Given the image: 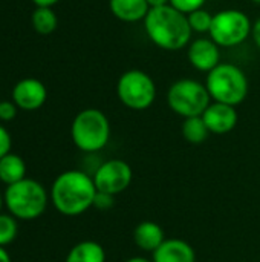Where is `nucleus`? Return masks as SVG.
Instances as JSON below:
<instances>
[{"mask_svg": "<svg viewBox=\"0 0 260 262\" xmlns=\"http://www.w3.org/2000/svg\"><path fill=\"white\" fill-rule=\"evenodd\" d=\"M109 9L120 21L136 23L144 21L150 6L147 0H109Z\"/></svg>", "mask_w": 260, "mask_h": 262, "instance_id": "obj_14", "label": "nucleus"}, {"mask_svg": "<svg viewBox=\"0 0 260 262\" xmlns=\"http://www.w3.org/2000/svg\"><path fill=\"white\" fill-rule=\"evenodd\" d=\"M12 101L18 109L32 112L40 109L48 100V89L38 78H23L12 88Z\"/></svg>", "mask_w": 260, "mask_h": 262, "instance_id": "obj_10", "label": "nucleus"}, {"mask_svg": "<svg viewBox=\"0 0 260 262\" xmlns=\"http://www.w3.org/2000/svg\"><path fill=\"white\" fill-rule=\"evenodd\" d=\"M153 262H196L195 249L179 238L166 239L153 253Z\"/></svg>", "mask_w": 260, "mask_h": 262, "instance_id": "obj_13", "label": "nucleus"}, {"mask_svg": "<svg viewBox=\"0 0 260 262\" xmlns=\"http://www.w3.org/2000/svg\"><path fill=\"white\" fill-rule=\"evenodd\" d=\"M31 25L40 35L52 34L58 26V17L52 8H35L31 14Z\"/></svg>", "mask_w": 260, "mask_h": 262, "instance_id": "obj_19", "label": "nucleus"}, {"mask_svg": "<svg viewBox=\"0 0 260 262\" xmlns=\"http://www.w3.org/2000/svg\"><path fill=\"white\" fill-rule=\"evenodd\" d=\"M11 146H12L11 135H9L8 129L0 124V158L11 152Z\"/></svg>", "mask_w": 260, "mask_h": 262, "instance_id": "obj_25", "label": "nucleus"}, {"mask_svg": "<svg viewBox=\"0 0 260 262\" xmlns=\"http://www.w3.org/2000/svg\"><path fill=\"white\" fill-rule=\"evenodd\" d=\"M241 262H247V261H241Z\"/></svg>", "mask_w": 260, "mask_h": 262, "instance_id": "obj_33", "label": "nucleus"}, {"mask_svg": "<svg viewBox=\"0 0 260 262\" xmlns=\"http://www.w3.org/2000/svg\"><path fill=\"white\" fill-rule=\"evenodd\" d=\"M26 178V163L17 154H6L0 158V181L3 184L12 186Z\"/></svg>", "mask_w": 260, "mask_h": 262, "instance_id": "obj_16", "label": "nucleus"}, {"mask_svg": "<svg viewBox=\"0 0 260 262\" xmlns=\"http://www.w3.org/2000/svg\"><path fill=\"white\" fill-rule=\"evenodd\" d=\"M3 198L8 213L21 221L40 218L51 200L46 189L32 178H25L12 186H8Z\"/></svg>", "mask_w": 260, "mask_h": 262, "instance_id": "obj_4", "label": "nucleus"}, {"mask_svg": "<svg viewBox=\"0 0 260 262\" xmlns=\"http://www.w3.org/2000/svg\"><path fill=\"white\" fill-rule=\"evenodd\" d=\"M116 95L127 109L146 111L156 100V84L146 71L129 69L118 78Z\"/></svg>", "mask_w": 260, "mask_h": 262, "instance_id": "obj_8", "label": "nucleus"}, {"mask_svg": "<svg viewBox=\"0 0 260 262\" xmlns=\"http://www.w3.org/2000/svg\"><path fill=\"white\" fill-rule=\"evenodd\" d=\"M150 8H158V6H164V5H170V0H147Z\"/></svg>", "mask_w": 260, "mask_h": 262, "instance_id": "obj_28", "label": "nucleus"}, {"mask_svg": "<svg viewBox=\"0 0 260 262\" xmlns=\"http://www.w3.org/2000/svg\"><path fill=\"white\" fill-rule=\"evenodd\" d=\"M18 233L17 218L11 213H0V247L9 246Z\"/></svg>", "mask_w": 260, "mask_h": 262, "instance_id": "obj_21", "label": "nucleus"}, {"mask_svg": "<svg viewBox=\"0 0 260 262\" xmlns=\"http://www.w3.org/2000/svg\"><path fill=\"white\" fill-rule=\"evenodd\" d=\"M0 262H11V256L5 250V247H0Z\"/></svg>", "mask_w": 260, "mask_h": 262, "instance_id": "obj_29", "label": "nucleus"}, {"mask_svg": "<svg viewBox=\"0 0 260 262\" xmlns=\"http://www.w3.org/2000/svg\"><path fill=\"white\" fill-rule=\"evenodd\" d=\"M18 107L14 101H0V121H12L17 117Z\"/></svg>", "mask_w": 260, "mask_h": 262, "instance_id": "obj_23", "label": "nucleus"}, {"mask_svg": "<svg viewBox=\"0 0 260 262\" xmlns=\"http://www.w3.org/2000/svg\"><path fill=\"white\" fill-rule=\"evenodd\" d=\"M205 86L213 101L239 106L250 91V83L245 71L234 63H221L207 74Z\"/></svg>", "mask_w": 260, "mask_h": 262, "instance_id": "obj_3", "label": "nucleus"}, {"mask_svg": "<svg viewBox=\"0 0 260 262\" xmlns=\"http://www.w3.org/2000/svg\"><path fill=\"white\" fill-rule=\"evenodd\" d=\"M251 37H253V40H254V43H256L257 49L260 51V15L257 17V20L253 23V32H251Z\"/></svg>", "mask_w": 260, "mask_h": 262, "instance_id": "obj_26", "label": "nucleus"}, {"mask_svg": "<svg viewBox=\"0 0 260 262\" xmlns=\"http://www.w3.org/2000/svg\"><path fill=\"white\" fill-rule=\"evenodd\" d=\"M253 21L242 9L230 8L213 14V23L210 28V38L219 48L241 46L251 37Z\"/></svg>", "mask_w": 260, "mask_h": 262, "instance_id": "obj_7", "label": "nucleus"}, {"mask_svg": "<svg viewBox=\"0 0 260 262\" xmlns=\"http://www.w3.org/2000/svg\"><path fill=\"white\" fill-rule=\"evenodd\" d=\"M253 3H256V5H260V0H251Z\"/></svg>", "mask_w": 260, "mask_h": 262, "instance_id": "obj_32", "label": "nucleus"}, {"mask_svg": "<svg viewBox=\"0 0 260 262\" xmlns=\"http://www.w3.org/2000/svg\"><path fill=\"white\" fill-rule=\"evenodd\" d=\"M70 137L81 152H100L110 140V121L100 109H83L72 121Z\"/></svg>", "mask_w": 260, "mask_h": 262, "instance_id": "obj_5", "label": "nucleus"}, {"mask_svg": "<svg viewBox=\"0 0 260 262\" xmlns=\"http://www.w3.org/2000/svg\"><path fill=\"white\" fill-rule=\"evenodd\" d=\"M133 241L143 252L153 253L166 241V233L158 223L143 221L133 230Z\"/></svg>", "mask_w": 260, "mask_h": 262, "instance_id": "obj_15", "label": "nucleus"}, {"mask_svg": "<svg viewBox=\"0 0 260 262\" xmlns=\"http://www.w3.org/2000/svg\"><path fill=\"white\" fill-rule=\"evenodd\" d=\"M93 207L98 210H109L110 207H113V195L97 192L95 200H93Z\"/></svg>", "mask_w": 260, "mask_h": 262, "instance_id": "obj_24", "label": "nucleus"}, {"mask_svg": "<svg viewBox=\"0 0 260 262\" xmlns=\"http://www.w3.org/2000/svg\"><path fill=\"white\" fill-rule=\"evenodd\" d=\"M181 132L185 141H188L190 144H202L208 135L210 130L201 117H190V118H184L182 126H181Z\"/></svg>", "mask_w": 260, "mask_h": 262, "instance_id": "obj_18", "label": "nucleus"}, {"mask_svg": "<svg viewBox=\"0 0 260 262\" xmlns=\"http://www.w3.org/2000/svg\"><path fill=\"white\" fill-rule=\"evenodd\" d=\"M187 58L199 72H210L221 64V48L210 37H198L187 46Z\"/></svg>", "mask_w": 260, "mask_h": 262, "instance_id": "obj_11", "label": "nucleus"}, {"mask_svg": "<svg viewBox=\"0 0 260 262\" xmlns=\"http://www.w3.org/2000/svg\"><path fill=\"white\" fill-rule=\"evenodd\" d=\"M0 101H2V100H0Z\"/></svg>", "mask_w": 260, "mask_h": 262, "instance_id": "obj_34", "label": "nucleus"}, {"mask_svg": "<svg viewBox=\"0 0 260 262\" xmlns=\"http://www.w3.org/2000/svg\"><path fill=\"white\" fill-rule=\"evenodd\" d=\"M93 178L81 170H66L60 173L51 187V203L64 216H80L93 207L97 195Z\"/></svg>", "mask_w": 260, "mask_h": 262, "instance_id": "obj_2", "label": "nucleus"}, {"mask_svg": "<svg viewBox=\"0 0 260 262\" xmlns=\"http://www.w3.org/2000/svg\"><path fill=\"white\" fill-rule=\"evenodd\" d=\"M126 262H153V261H152V259H147V258H144V256H133V258L127 259Z\"/></svg>", "mask_w": 260, "mask_h": 262, "instance_id": "obj_30", "label": "nucleus"}, {"mask_svg": "<svg viewBox=\"0 0 260 262\" xmlns=\"http://www.w3.org/2000/svg\"><path fill=\"white\" fill-rule=\"evenodd\" d=\"M66 262H106V252L97 241H81L69 250Z\"/></svg>", "mask_w": 260, "mask_h": 262, "instance_id": "obj_17", "label": "nucleus"}, {"mask_svg": "<svg viewBox=\"0 0 260 262\" xmlns=\"http://www.w3.org/2000/svg\"><path fill=\"white\" fill-rule=\"evenodd\" d=\"M5 206V198H3V195L0 193V213H2V207Z\"/></svg>", "mask_w": 260, "mask_h": 262, "instance_id": "obj_31", "label": "nucleus"}, {"mask_svg": "<svg viewBox=\"0 0 260 262\" xmlns=\"http://www.w3.org/2000/svg\"><path fill=\"white\" fill-rule=\"evenodd\" d=\"M202 118L210 130L215 135H225L230 134L239 121V115L234 106L211 101L210 106L202 114Z\"/></svg>", "mask_w": 260, "mask_h": 262, "instance_id": "obj_12", "label": "nucleus"}, {"mask_svg": "<svg viewBox=\"0 0 260 262\" xmlns=\"http://www.w3.org/2000/svg\"><path fill=\"white\" fill-rule=\"evenodd\" d=\"M31 2L35 5V8H52L60 0H31Z\"/></svg>", "mask_w": 260, "mask_h": 262, "instance_id": "obj_27", "label": "nucleus"}, {"mask_svg": "<svg viewBox=\"0 0 260 262\" xmlns=\"http://www.w3.org/2000/svg\"><path fill=\"white\" fill-rule=\"evenodd\" d=\"M210 103L211 97L207 86L195 78L176 80L167 91L169 107L182 118L201 117Z\"/></svg>", "mask_w": 260, "mask_h": 262, "instance_id": "obj_6", "label": "nucleus"}, {"mask_svg": "<svg viewBox=\"0 0 260 262\" xmlns=\"http://www.w3.org/2000/svg\"><path fill=\"white\" fill-rule=\"evenodd\" d=\"M205 3L207 0H170V5L185 15H188L193 11L202 9Z\"/></svg>", "mask_w": 260, "mask_h": 262, "instance_id": "obj_22", "label": "nucleus"}, {"mask_svg": "<svg viewBox=\"0 0 260 262\" xmlns=\"http://www.w3.org/2000/svg\"><path fill=\"white\" fill-rule=\"evenodd\" d=\"M187 20H188V25H190L193 32L208 34L210 28H211V23H213V14L210 11H207L205 8H202V9L190 12L187 15Z\"/></svg>", "mask_w": 260, "mask_h": 262, "instance_id": "obj_20", "label": "nucleus"}, {"mask_svg": "<svg viewBox=\"0 0 260 262\" xmlns=\"http://www.w3.org/2000/svg\"><path fill=\"white\" fill-rule=\"evenodd\" d=\"M144 29L155 46L170 52L185 49L193 35L187 15L172 5L150 8L144 18Z\"/></svg>", "mask_w": 260, "mask_h": 262, "instance_id": "obj_1", "label": "nucleus"}, {"mask_svg": "<svg viewBox=\"0 0 260 262\" xmlns=\"http://www.w3.org/2000/svg\"><path fill=\"white\" fill-rule=\"evenodd\" d=\"M92 178L98 192L115 196L123 193L132 184L133 170L129 163L123 160H109L98 166Z\"/></svg>", "mask_w": 260, "mask_h": 262, "instance_id": "obj_9", "label": "nucleus"}]
</instances>
